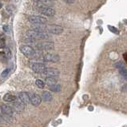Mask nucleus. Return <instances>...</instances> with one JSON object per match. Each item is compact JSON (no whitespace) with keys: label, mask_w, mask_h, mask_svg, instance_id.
Segmentation results:
<instances>
[{"label":"nucleus","mask_w":127,"mask_h":127,"mask_svg":"<svg viewBox=\"0 0 127 127\" xmlns=\"http://www.w3.org/2000/svg\"><path fill=\"white\" fill-rule=\"evenodd\" d=\"M46 30L48 32L54 34V35H60L63 31V28L61 26L54 25V24H50V25L46 26Z\"/></svg>","instance_id":"nucleus-3"},{"label":"nucleus","mask_w":127,"mask_h":127,"mask_svg":"<svg viewBox=\"0 0 127 127\" xmlns=\"http://www.w3.org/2000/svg\"><path fill=\"white\" fill-rule=\"evenodd\" d=\"M35 83H36V86H37L38 88H40V89L44 88V86H45V83L43 82V81L40 80V79H38V80H36Z\"/></svg>","instance_id":"nucleus-21"},{"label":"nucleus","mask_w":127,"mask_h":127,"mask_svg":"<svg viewBox=\"0 0 127 127\" xmlns=\"http://www.w3.org/2000/svg\"><path fill=\"white\" fill-rule=\"evenodd\" d=\"M46 83L48 86H52L54 84H57V79L54 77H46Z\"/></svg>","instance_id":"nucleus-17"},{"label":"nucleus","mask_w":127,"mask_h":127,"mask_svg":"<svg viewBox=\"0 0 127 127\" xmlns=\"http://www.w3.org/2000/svg\"><path fill=\"white\" fill-rule=\"evenodd\" d=\"M12 106H13V109L15 110V111L20 112V111H23L24 110V103L20 102V101H15Z\"/></svg>","instance_id":"nucleus-13"},{"label":"nucleus","mask_w":127,"mask_h":127,"mask_svg":"<svg viewBox=\"0 0 127 127\" xmlns=\"http://www.w3.org/2000/svg\"><path fill=\"white\" fill-rule=\"evenodd\" d=\"M115 66H116V68H117L118 69H121V68H124V67H126V66H125V64H124L122 62H117V63L115 64Z\"/></svg>","instance_id":"nucleus-22"},{"label":"nucleus","mask_w":127,"mask_h":127,"mask_svg":"<svg viewBox=\"0 0 127 127\" xmlns=\"http://www.w3.org/2000/svg\"><path fill=\"white\" fill-rule=\"evenodd\" d=\"M1 120H2V119H1V117H0V121H1Z\"/></svg>","instance_id":"nucleus-29"},{"label":"nucleus","mask_w":127,"mask_h":127,"mask_svg":"<svg viewBox=\"0 0 127 127\" xmlns=\"http://www.w3.org/2000/svg\"><path fill=\"white\" fill-rule=\"evenodd\" d=\"M119 72H120L121 75L123 77V78H125L126 79H127V69L126 68V67L120 69H119Z\"/></svg>","instance_id":"nucleus-20"},{"label":"nucleus","mask_w":127,"mask_h":127,"mask_svg":"<svg viewBox=\"0 0 127 127\" xmlns=\"http://www.w3.org/2000/svg\"><path fill=\"white\" fill-rule=\"evenodd\" d=\"M20 51L25 55L26 57L33 58L35 56V51L30 46H20Z\"/></svg>","instance_id":"nucleus-2"},{"label":"nucleus","mask_w":127,"mask_h":127,"mask_svg":"<svg viewBox=\"0 0 127 127\" xmlns=\"http://www.w3.org/2000/svg\"><path fill=\"white\" fill-rule=\"evenodd\" d=\"M3 30H4V31H6V32H8V30H9V26H7V25H4V26H3Z\"/></svg>","instance_id":"nucleus-26"},{"label":"nucleus","mask_w":127,"mask_h":127,"mask_svg":"<svg viewBox=\"0 0 127 127\" xmlns=\"http://www.w3.org/2000/svg\"><path fill=\"white\" fill-rule=\"evenodd\" d=\"M49 89L53 92H59L61 90V86L58 85V84H54V85L49 86Z\"/></svg>","instance_id":"nucleus-19"},{"label":"nucleus","mask_w":127,"mask_h":127,"mask_svg":"<svg viewBox=\"0 0 127 127\" xmlns=\"http://www.w3.org/2000/svg\"><path fill=\"white\" fill-rule=\"evenodd\" d=\"M38 11L41 14H44V15L50 16V17L54 16L55 14V11L52 7H50V6H40L39 9H38Z\"/></svg>","instance_id":"nucleus-4"},{"label":"nucleus","mask_w":127,"mask_h":127,"mask_svg":"<svg viewBox=\"0 0 127 127\" xmlns=\"http://www.w3.org/2000/svg\"><path fill=\"white\" fill-rule=\"evenodd\" d=\"M9 72H10V69H4V70L2 72L1 77H2V78H6V77L7 75H8Z\"/></svg>","instance_id":"nucleus-23"},{"label":"nucleus","mask_w":127,"mask_h":127,"mask_svg":"<svg viewBox=\"0 0 127 127\" xmlns=\"http://www.w3.org/2000/svg\"><path fill=\"white\" fill-rule=\"evenodd\" d=\"M35 1L37 2L38 3L42 4L43 6H49L50 5L53 4V2L51 0H35Z\"/></svg>","instance_id":"nucleus-18"},{"label":"nucleus","mask_w":127,"mask_h":127,"mask_svg":"<svg viewBox=\"0 0 127 127\" xmlns=\"http://www.w3.org/2000/svg\"><path fill=\"white\" fill-rule=\"evenodd\" d=\"M63 1L66 2V3H73V2H74L75 0H63Z\"/></svg>","instance_id":"nucleus-27"},{"label":"nucleus","mask_w":127,"mask_h":127,"mask_svg":"<svg viewBox=\"0 0 127 127\" xmlns=\"http://www.w3.org/2000/svg\"><path fill=\"white\" fill-rule=\"evenodd\" d=\"M6 46V42H5L4 38H1L0 39V49H2Z\"/></svg>","instance_id":"nucleus-24"},{"label":"nucleus","mask_w":127,"mask_h":127,"mask_svg":"<svg viewBox=\"0 0 127 127\" xmlns=\"http://www.w3.org/2000/svg\"><path fill=\"white\" fill-rule=\"evenodd\" d=\"M38 48L45 50H51L54 48V44L51 42H44L38 45Z\"/></svg>","instance_id":"nucleus-11"},{"label":"nucleus","mask_w":127,"mask_h":127,"mask_svg":"<svg viewBox=\"0 0 127 127\" xmlns=\"http://www.w3.org/2000/svg\"><path fill=\"white\" fill-rule=\"evenodd\" d=\"M0 108H1L2 112L4 114L9 115V116H12V115H13L14 111H13V110H12V108L11 106H9V105L2 104V105H1Z\"/></svg>","instance_id":"nucleus-12"},{"label":"nucleus","mask_w":127,"mask_h":127,"mask_svg":"<svg viewBox=\"0 0 127 127\" xmlns=\"http://www.w3.org/2000/svg\"><path fill=\"white\" fill-rule=\"evenodd\" d=\"M33 30H35L37 32H46V26H44V24H35L34 26Z\"/></svg>","instance_id":"nucleus-14"},{"label":"nucleus","mask_w":127,"mask_h":127,"mask_svg":"<svg viewBox=\"0 0 127 127\" xmlns=\"http://www.w3.org/2000/svg\"><path fill=\"white\" fill-rule=\"evenodd\" d=\"M108 27H109V29H110V31H112V32H114V34H117V33H118V30H117V29L114 27V26H108Z\"/></svg>","instance_id":"nucleus-25"},{"label":"nucleus","mask_w":127,"mask_h":127,"mask_svg":"<svg viewBox=\"0 0 127 127\" xmlns=\"http://www.w3.org/2000/svg\"><path fill=\"white\" fill-rule=\"evenodd\" d=\"M42 102V98L37 93H33L30 96V103L35 106H38Z\"/></svg>","instance_id":"nucleus-10"},{"label":"nucleus","mask_w":127,"mask_h":127,"mask_svg":"<svg viewBox=\"0 0 127 127\" xmlns=\"http://www.w3.org/2000/svg\"><path fill=\"white\" fill-rule=\"evenodd\" d=\"M29 21L31 23L34 24H45L46 23V18L42 16H38V15H32L29 17Z\"/></svg>","instance_id":"nucleus-5"},{"label":"nucleus","mask_w":127,"mask_h":127,"mask_svg":"<svg viewBox=\"0 0 127 127\" xmlns=\"http://www.w3.org/2000/svg\"><path fill=\"white\" fill-rule=\"evenodd\" d=\"M43 60L45 62H57L59 61V56L58 54H46L43 56Z\"/></svg>","instance_id":"nucleus-8"},{"label":"nucleus","mask_w":127,"mask_h":127,"mask_svg":"<svg viewBox=\"0 0 127 127\" xmlns=\"http://www.w3.org/2000/svg\"><path fill=\"white\" fill-rule=\"evenodd\" d=\"M31 69L36 73H43L44 70L46 69V66L43 63H40V62H35L31 65Z\"/></svg>","instance_id":"nucleus-6"},{"label":"nucleus","mask_w":127,"mask_h":127,"mask_svg":"<svg viewBox=\"0 0 127 127\" xmlns=\"http://www.w3.org/2000/svg\"><path fill=\"white\" fill-rule=\"evenodd\" d=\"M26 35L29 38L33 40H42L47 39L50 38L49 35L46 32H37L35 30H29L26 33Z\"/></svg>","instance_id":"nucleus-1"},{"label":"nucleus","mask_w":127,"mask_h":127,"mask_svg":"<svg viewBox=\"0 0 127 127\" xmlns=\"http://www.w3.org/2000/svg\"><path fill=\"white\" fill-rule=\"evenodd\" d=\"M3 100L5 102H15V101H17V97L13 94H11V93H6V94L4 95Z\"/></svg>","instance_id":"nucleus-15"},{"label":"nucleus","mask_w":127,"mask_h":127,"mask_svg":"<svg viewBox=\"0 0 127 127\" xmlns=\"http://www.w3.org/2000/svg\"><path fill=\"white\" fill-rule=\"evenodd\" d=\"M42 74L47 77H54V78H55V77H58L59 75L60 72L58 69L55 68H46Z\"/></svg>","instance_id":"nucleus-7"},{"label":"nucleus","mask_w":127,"mask_h":127,"mask_svg":"<svg viewBox=\"0 0 127 127\" xmlns=\"http://www.w3.org/2000/svg\"><path fill=\"white\" fill-rule=\"evenodd\" d=\"M2 2H0V9H1V8H2Z\"/></svg>","instance_id":"nucleus-28"},{"label":"nucleus","mask_w":127,"mask_h":127,"mask_svg":"<svg viewBox=\"0 0 127 127\" xmlns=\"http://www.w3.org/2000/svg\"><path fill=\"white\" fill-rule=\"evenodd\" d=\"M53 98L52 94L48 91H43L42 93V99L44 100L45 102H50Z\"/></svg>","instance_id":"nucleus-16"},{"label":"nucleus","mask_w":127,"mask_h":127,"mask_svg":"<svg viewBox=\"0 0 127 127\" xmlns=\"http://www.w3.org/2000/svg\"><path fill=\"white\" fill-rule=\"evenodd\" d=\"M18 100L24 104H28L30 102V96L26 92H21L18 94Z\"/></svg>","instance_id":"nucleus-9"}]
</instances>
